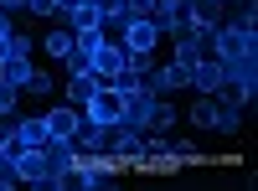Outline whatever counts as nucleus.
<instances>
[{
  "label": "nucleus",
  "mask_w": 258,
  "mask_h": 191,
  "mask_svg": "<svg viewBox=\"0 0 258 191\" xmlns=\"http://www.w3.org/2000/svg\"><path fill=\"white\" fill-rule=\"evenodd\" d=\"M83 119H93V124H109V130L124 119V98H119V88H114V83H103V88H98L88 103H83Z\"/></svg>",
  "instance_id": "5"
},
{
  "label": "nucleus",
  "mask_w": 258,
  "mask_h": 191,
  "mask_svg": "<svg viewBox=\"0 0 258 191\" xmlns=\"http://www.w3.org/2000/svg\"><path fill=\"white\" fill-rule=\"evenodd\" d=\"M98 88H103V78H98V73H73V78H68V93H62V98H68L73 109H83V103H88Z\"/></svg>",
  "instance_id": "14"
},
{
  "label": "nucleus",
  "mask_w": 258,
  "mask_h": 191,
  "mask_svg": "<svg viewBox=\"0 0 258 191\" xmlns=\"http://www.w3.org/2000/svg\"><path fill=\"white\" fill-rule=\"evenodd\" d=\"M52 6H57V0H31L26 11H31V16H41V21H52Z\"/></svg>",
  "instance_id": "27"
},
{
  "label": "nucleus",
  "mask_w": 258,
  "mask_h": 191,
  "mask_svg": "<svg viewBox=\"0 0 258 191\" xmlns=\"http://www.w3.org/2000/svg\"><path fill=\"white\" fill-rule=\"evenodd\" d=\"M109 150L124 160V171H129V165H135V160L145 155V135H140V130H129V124H114V135H109Z\"/></svg>",
  "instance_id": "9"
},
{
  "label": "nucleus",
  "mask_w": 258,
  "mask_h": 191,
  "mask_svg": "<svg viewBox=\"0 0 258 191\" xmlns=\"http://www.w3.org/2000/svg\"><path fill=\"white\" fill-rule=\"evenodd\" d=\"M0 114H21V88L0 78Z\"/></svg>",
  "instance_id": "23"
},
{
  "label": "nucleus",
  "mask_w": 258,
  "mask_h": 191,
  "mask_svg": "<svg viewBox=\"0 0 258 191\" xmlns=\"http://www.w3.org/2000/svg\"><path fill=\"white\" fill-rule=\"evenodd\" d=\"M186 73H191V68H181V62H155V68L145 73V88L155 93V98H170V93L186 88Z\"/></svg>",
  "instance_id": "6"
},
{
  "label": "nucleus",
  "mask_w": 258,
  "mask_h": 191,
  "mask_svg": "<svg viewBox=\"0 0 258 191\" xmlns=\"http://www.w3.org/2000/svg\"><path fill=\"white\" fill-rule=\"evenodd\" d=\"M52 191H88V171H83V160H73L68 171L52 181Z\"/></svg>",
  "instance_id": "19"
},
{
  "label": "nucleus",
  "mask_w": 258,
  "mask_h": 191,
  "mask_svg": "<svg viewBox=\"0 0 258 191\" xmlns=\"http://www.w3.org/2000/svg\"><path fill=\"white\" fill-rule=\"evenodd\" d=\"M124 57H129V47H124V41H98V47H93V57H88V68H93L103 83H109V78H119V73H124Z\"/></svg>",
  "instance_id": "7"
},
{
  "label": "nucleus",
  "mask_w": 258,
  "mask_h": 191,
  "mask_svg": "<svg viewBox=\"0 0 258 191\" xmlns=\"http://www.w3.org/2000/svg\"><path fill=\"white\" fill-rule=\"evenodd\" d=\"M119 98H124V119H119V124H129V130H140V135H145V130H150V114H155V103H160V98L150 93L145 83H140V88H124Z\"/></svg>",
  "instance_id": "4"
},
{
  "label": "nucleus",
  "mask_w": 258,
  "mask_h": 191,
  "mask_svg": "<svg viewBox=\"0 0 258 191\" xmlns=\"http://www.w3.org/2000/svg\"><path fill=\"white\" fill-rule=\"evenodd\" d=\"M155 62H160L155 52H129V57H124V68H129V73H140V78H145L150 68H155Z\"/></svg>",
  "instance_id": "25"
},
{
  "label": "nucleus",
  "mask_w": 258,
  "mask_h": 191,
  "mask_svg": "<svg viewBox=\"0 0 258 191\" xmlns=\"http://www.w3.org/2000/svg\"><path fill=\"white\" fill-rule=\"evenodd\" d=\"M186 124H191V130H202V135H243V130H248V109L222 103L217 93H197Z\"/></svg>",
  "instance_id": "1"
},
{
  "label": "nucleus",
  "mask_w": 258,
  "mask_h": 191,
  "mask_svg": "<svg viewBox=\"0 0 258 191\" xmlns=\"http://www.w3.org/2000/svg\"><path fill=\"white\" fill-rule=\"evenodd\" d=\"M160 41H165V31L155 26V21H129V31H124L129 52H160Z\"/></svg>",
  "instance_id": "11"
},
{
  "label": "nucleus",
  "mask_w": 258,
  "mask_h": 191,
  "mask_svg": "<svg viewBox=\"0 0 258 191\" xmlns=\"http://www.w3.org/2000/svg\"><path fill=\"white\" fill-rule=\"evenodd\" d=\"M248 52H258V36L253 31H243V26H222L212 31V57L217 62H232V57H248Z\"/></svg>",
  "instance_id": "3"
},
{
  "label": "nucleus",
  "mask_w": 258,
  "mask_h": 191,
  "mask_svg": "<svg viewBox=\"0 0 258 191\" xmlns=\"http://www.w3.org/2000/svg\"><path fill=\"white\" fill-rule=\"evenodd\" d=\"M0 150H6V135H0Z\"/></svg>",
  "instance_id": "31"
},
{
  "label": "nucleus",
  "mask_w": 258,
  "mask_h": 191,
  "mask_svg": "<svg viewBox=\"0 0 258 191\" xmlns=\"http://www.w3.org/2000/svg\"><path fill=\"white\" fill-rule=\"evenodd\" d=\"M16 186H21V165L0 150V191H16Z\"/></svg>",
  "instance_id": "22"
},
{
  "label": "nucleus",
  "mask_w": 258,
  "mask_h": 191,
  "mask_svg": "<svg viewBox=\"0 0 258 191\" xmlns=\"http://www.w3.org/2000/svg\"><path fill=\"white\" fill-rule=\"evenodd\" d=\"M16 31V21H11V11H0V36H11Z\"/></svg>",
  "instance_id": "29"
},
{
  "label": "nucleus",
  "mask_w": 258,
  "mask_h": 191,
  "mask_svg": "<svg viewBox=\"0 0 258 191\" xmlns=\"http://www.w3.org/2000/svg\"><path fill=\"white\" fill-rule=\"evenodd\" d=\"M176 160H181V171H186V165H212L197 140H176Z\"/></svg>",
  "instance_id": "21"
},
{
  "label": "nucleus",
  "mask_w": 258,
  "mask_h": 191,
  "mask_svg": "<svg viewBox=\"0 0 258 191\" xmlns=\"http://www.w3.org/2000/svg\"><path fill=\"white\" fill-rule=\"evenodd\" d=\"M217 98H222V103H238V109H253V98H258V52L222 62Z\"/></svg>",
  "instance_id": "2"
},
{
  "label": "nucleus",
  "mask_w": 258,
  "mask_h": 191,
  "mask_svg": "<svg viewBox=\"0 0 258 191\" xmlns=\"http://www.w3.org/2000/svg\"><path fill=\"white\" fill-rule=\"evenodd\" d=\"M73 41H78V36H73L68 26H52V31H47V41H41V52H47V57H57V62H62V57L73 52Z\"/></svg>",
  "instance_id": "18"
},
{
  "label": "nucleus",
  "mask_w": 258,
  "mask_h": 191,
  "mask_svg": "<svg viewBox=\"0 0 258 191\" xmlns=\"http://www.w3.org/2000/svg\"><path fill=\"white\" fill-rule=\"evenodd\" d=\"M222 21H227L222 0H191V26H222Z\"/></svg>",
  "instance_id": "16"
},
{
  "label": "nucleus",
  "mask_w": 258,
  "mask_h": 191,
  "mask_svg": "<svg viewBox=\"0 0 258 191\" xmlns=\"http://www.w3.org/2000/svg\"><path fill=\"white\" fill-rule=\"evenodd\" d=\"M16 140H21V150H41L52 135H47V119L41 114H16Z\"/></svg>",
  "instance_id": "13"
},
{
  "label": "nucleus",
  "mask_w": 258,
  "mask_h": 191,
  "mask_svg": "<svg viewBox=\"0 0 258 191\" xmlns=\"http://www.w3.org/2000/svg\"><path fill=\"white\" fill-rule=\"evenodd\" d=\"M26 6H31V0H0V11H11V16H16V11H26Z\"/></svg>",
  "instance_id": "28"
},
{
  "label": "nucleus",
  "mask_w": 258,
  "mask_h": 191,
  "mask_svg": "<svg viewBox=\"0 0 258 191\" xmlns=\"http://www.w3.org/2000/svg\"><path fill=\"white\" fill-rule=\"evenodd\" d=\"M124 6H129L135 21H155V16H160V0H124Z\"/></svg>",
  "instance_id": "24"
},
{
  "label": "nucleus",
  "mask_w": 258,
  "mask_h": 191,
  "mask_svg": "<svg viewBox=\"0 0 258 191\" xmlns=\"http://www.w3.org/2000/svg\"><path fill=\"white\" fill-rule=\"evenodd\" d=\"M109 124H93V119H83L78 124V135H73V150L78 155H98V150H109Z\"/></svg>",
  "instance_id": "10"
},
{
  "label": "nucleus",
  "mask_w": 258,
  "mask_h": 191,
  "mask_svg": "<svg viewBox=\"0 0 258 191\" xmlns=\"http://www.w3.org/2000/svg\"><path fill=\"white\" fill-rule=\"evenodd\" d=\"M217 83H222V62L217 57H202L197 68L186 73V88L191 93H217Z\"/></svg>",
  "instance_id": "12"
},
{
  "label": "nucleus",
  "mask_w": 258,
  "mask_h": 191,
  "mask_svg": "<svg viewBox=\"0 0 258 191\" xmlns=\"http://www.w3.org/2000/svg\"><path fill=\"white\" fill-rule=\"evenodd\" d=\"M103 26V11H98V0H83V6L68 16V31L78 36V31H98Z\"/></svg>",
  "instance_id": "15"
},
{
  "label": "nucleus",
  "mask_w": 258,
  "mask_h": 191,
  "mask_svg": "<svg viewBox=\"0 0 258 191\" xmlns=\"http://www.w3.org/2000/svg\"><path fill=\"white\" fill-rule=\"evenodd\" d=\"M11 57V36H0V62H6Z\"/></svg>",
  "instance_id": "30"
},
{
  "label": "nucleus",
  "mask_w": 258,
  "mask_h": 191,
  "mask_svg": "<svg viewBox=\"0 0 258 191\" xmlns=\"http://www.w3.org/2000/svg\"><path fill=\"white\" fill-rule=\"evenodd\" d=\"M222 6H227V0H222Z\"/></svg>",
  "instance_id": "32"
},
{
  "label": "nucleus",
  "mask_w": 258,
  "mask_h": 191,
  "mask_svg": "<svg viewBox=\"0 0 258 191\" xmlns=\"http://www.w3.org/2000/svg\"><path fill=\"white\" fill-rule=\"evenodd\" d=\"M52 88H57V78L41 68V62H36V73H31V83H26V88H21V98H26V93H31V98H47Z\"/></svg>",
  "instance_id": "20"
},
{
  "label": "nucleus",
  "mask_w": 258,
  "mask_h": 191,
  "mask_svg": "<svg viewBox=\"0 0 258 191\" xmlns=\"http://www.w3.org/2000/svg\"><path fill=\"white\" fill-rule=\"evenodd\" d=\"M41 119H47V135L52 140H73L78 124H83V109H73V103L62 98V103H52V109H41Z\"/></svg>",
  "instance_id": "8"
},
{
  "label": "nucleus",
  "mask_w": 258,
  "mask_h": 191,
  "mask_svg": "<svg viewBox=\"0 0 258 191\" xmlns=\"http://www.w3.org/2000/svg\"><path fill=\"white\" fill-rule=\"evenodd\" d=\"M31 73H36V57H6V62H0V78L16 83V88H26Z\"/></svg>",
  "instance_id": "17"
},
{
  "label": "nucleus",
  "mask_w": 258,
  "mask_h": 191,
  "mask_svg": "<svg viewBox=\"0 0 258 191\" xmlns=\"http://www.w3.org/2000/svg\"><path fill=\"white\" fill-rule=\"evenodd\" d=\"M11 57H36V41L26 31H11Z\"/></svg>",
  "instance_id": "26"
}]
</instances>
